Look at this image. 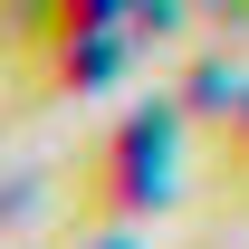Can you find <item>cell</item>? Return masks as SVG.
I'll list each match as a JSON object with an SVG mask.
<instances>
[{
  "label": "cell",
  "instance_id": "1",
  "mask_svg": "<svg viewBox=\"0 0 249 249\" xmlns=\"http://www.w3.org/2000/svg\"><path fill=\"white\" fill-rule=\"evenodd\" d=\"M163 154H173V124H163V115H134L115 144L87 163V201H96V211H115V220L144 211V201L163 192Z\"/></svg>",
  "mask_w": 249,
  "mask_h": 249
}]
</instances>
